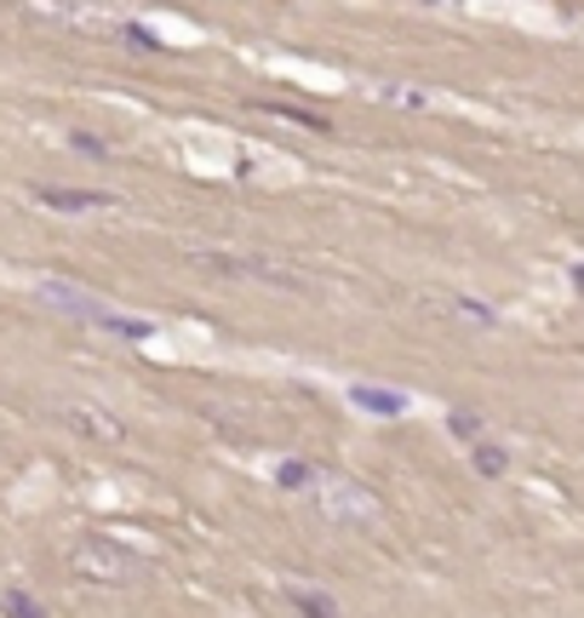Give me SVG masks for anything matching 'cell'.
<instances>
[{
	"label": "cell",
	"instance_id": "6da1fadb",
	"mask_svg": "<svg viewBox=\"0 0 584 618\" xmlns=\"http://www.w3.org/2000/svg\"><path fill=\"white\" fill-rule=\"evenodd\" d=\"M63 567L75 573L81 584H92V590H126V584L137 578V556H132L126 544L103 538V533H86V538L69 544Z\"/></svg>",
	"mask_w": 584,
	"mask_h": 618
},
{
	"label": "cell",
	"instance_id": "7a4b0ae2",
	"mask_svg": "<svg viewBox=\"0 0 584 618\" xmlns=\"http://www.w3.org/2000/svg\"><path fill=\"white\" fill-rule=\"evenodd\" d=\"M34 292H41V303H52L58 316L86 321V327H98V332H115V338H132V343H144V338L155 332L150 321H132V316H121L115 303H103V298H92V292H81V287H69V281H41Z\"/></svg>",
	"mask_w": 584,
	"mask_h": 618
},
{
	"label": "cell",
	"instance_id": "3957f363",
	"mask_svg": "<svg viewBox=\"0 0 584 618\" xmlns=\"http://www.w3.org/2000/svg\"><path fill=\"white\" fill-rule=\"evenodd\" d=\"M309 504H316L327 522H338V527L378 522V509H385L372 487H361V481H350V475H332V470H321L316 481H309Z\"/></svg>",
	"mask_w": 584,
	"mask_h": 618
},
{
	"label": "cell",
	"instance_id": "277c9868",
	"mask_svg": "<svg viewBox=\"0 0 584 618\" xmlns=\"http://www.w3.org/2000/svg\"><path fill=\"white\" fill-rule=\"evenodd\" d=\"M63 424L75 430V435H86V441H103V446L126 441V424L115 419V412H103L98 401H69L63 406Z\"/></svg>",
	"mask_w": 584,
	"mask_h": 618
},
{
	"label": "cell",
	"instance_id": "5b68a950",
	"mask_svg": "<svg viewBox=\"0 0 584 618\" xmlns=\"http://www.w3.org/2000/svg\"><path fill=\"white\" fill-rule=\"evenodd\" d=\"M34 200L47 206V213H115L121 206V195H110V189H58V184H41L34 189Z\"/></svg>",
	"mask_w": 584,
	"mask_h": 618
},
{
	"label": "cell",
	"instance_id": "8992f818",
	"mask_svg": "<svg viewBox=\"0 0 584 618\" xmlns=\"http://www.w3.org/2000/svg\"><path fill=\"white\" fill-rule=\"evenodd\" d=\"M350 401L361 412H372V419H401V412H407V395L385 390V384H350Z\"/></svg>",
	"mask_w": 584,
	"mask_h": 618
},
{
	"label": "cell",
	"instance_id": "52a82bcc",
	"mask_svg": "<svg viewBox=\"0 0 584 618\" xmlns=\"http://www.w3.org/2000/svg\"><path fill=\"white\" fill-rule=\"evenodd\" d=\"M470 464H475L481 475H504V470H510V453H504L493 435H475V441H470Z\"/></svg>",
	"mask_w": 584,
	"mask_h": 618
},
{
	"label": "cell",
	"instance_id": "ba28073f",
	"mask_svg": "<svg viewBox=\"0 0 584 618\" xmlns=\"http://www.w3.org/2000/svg\"><path fill=\"white\" fill-rule=\"evenodd\" d=\"M287 596H293V607H298L304 618H338V601H332L327 590H304V584H287Z\"/></svg>",
	"mask_w": 584,
	"mask_h": 618
},
{
	"label": "cell",
	"instance_id": "9c48e42d",
	"mask_svg": "<svg viewBox=\"0 0 584 618\" xmlns=\"http://www.w3.org/2000/svg\"><path fill=\"white\" fill-rule=\"evenodd\" d=\"M0 612H7V618H47V607L34 601L29 590H7V596H0Z\"/></svg>",
	"mask_w": 584,
	"mask_h": 618
},
{
	"label": "cell",
	"instance_id": "30bf717a",
	"mask_svg": "<svg viewBox=\"0 0 584 618\" xmlns=\"http://www.w3.org/2000/svg\"><path fill=\"white\" fill-rule=\"evenodd\" d=\"M316 475H321V470L304 464V459H287L281 470H275V481H281V487H304V493H309V481H316Z\"/></svg>",
	"mask_w": 584,
	"mask_h": 618
},
{
	"label": "cell",
	"instance_id": "8fae6325",
	"mask_svg": "<svg viewBox=\"0 0 584 618\" xmlns=\"http://www.w3.org/2000/svg\"><path fill=\"white\" fill-rule=\"evenodd\" d=\"M269 115H281V121H293V126H309V132H332L327 115H304V110H287V103H269Z\"/></svg>",
	"mask_w": 584,
	"mask_h": 618
},
{
	"label": "cell",
	"instance_id": "7c38bea8",
	"mask_svg": "<svg viewBox=\"0 0 584 618\" xmlns=\"http://www.w3.org/2000/svg\"><path fill=\"white\" fill-rule=\"evenodd\" d=\"M121 34H126L132 47H144V52H161V34H155V29H144V23H126Z\"/></svg>",
	"mask_w": 584,
	"mask_h": 618
},
{
	"label": "cell",
	"instance_id": "4fadbf2b",
	"mask_svg": "<svg viewBox=\"0 0 584 618\" xmlns=\"http://www.w3.org/2000/svg\"><path fill=\"white\" fill-rule=\"evenodd\" d=\"M447 430L464 435V441H475V412H453V419H447Z\"/></svg>",
	"mask_w": 584,
	"mask_h": 618
},
{
	"label": "cell",
	"instance_id": "5bb4252c",
	"mask_svg": "<svg viewBox=\"0 0 584 618\" xmlns=\"http://www.w3.org/2000/svg\"><path fill=\"white\" fill-rule=\"evenodd\" d=\"M75 150H81V155H110V144H103V137H92V132H75Z\"/></svg>",
	"mask_w": 584,
	"mask_h": 618
},
{
	"label": "cell",
	"instance_id": "9a60e30c",
	"mask_svg": "<svg viewBox=\"0 0 584 618\" xmlns=\"http://www.w3.org/2000/svg\"><path fill=\"white\" fill-rule=\"evenodd\" d=\"M573 287H578V292H584V264H578V269H573Z\"/></svg>",
	"mask_w": 584,
	"mask_h": 618
},
{
	"label": "cell",
	"instance_id": "2e32d148",
	"mask_svg": "<svg viewBox=\"0 0 584 618\" xmlns=\"http://www.w3.org/2000/svg\"><path fill=\"white\" fill-rule=\"evenodd\" d=\"M447 7H453V0H447Z\"/></svg>",
	"mask_w": 584,
	"mask_h": 618
}]
</instances>
